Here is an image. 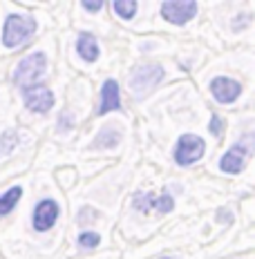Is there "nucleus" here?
<instances>
[{"label": "nucleus", "instance_id": "nucleus-1", "mask_svg": "<svg viewBox=\"0 0 255 259\" xmlns=\"http://www.w3.org/2000/svg\"><path fill=\"white\" fill-rule=\"evenodd\" d=\"M45 67H47V58L43 52H36V54H29L27 58L18 63L16 67V74H14V83L18 85L20 90H29V88H36V83L43 78L45 74Z\"/></svg>", "mask_w": 255, "mask_h": 259}, {"label": "nucleus", "instance_id": "nucleus-2", "mask_svg": "<svg viewBox=\"0 0 255 259\" xmlns=\"http://www.w3.org/2000/svg\"><path fill=\"white\" fill-rule=\"evenodd\" d=\"M36 31V20L31 16H23V14H12L5 20L3 27V42L5 47H16L23 40H27L31 34Z\"/></svg>", "mask_w": 255, "mask_h": 259}, {"label": "nucleus", "instance_id": "nucleus-3", "mask_svg": "<svg viewBox=\"0 0 255 259\" xmlns=\"http://www.w3.org/2000/svg\"><path fill=\"white\" fill-rule=\"evenodd\" d=\"M206 152V143L197 134H184L175 148V161L179 165H193Z\"/></svg>", "mask_w": 255, "mask_h": 259}, {"label": "nucleus", "instance_id": "nucleus-4", "mask_svg": "<svg viewBox=\"0 0 255 259\" xmlns=\"http://www.w3.org/2000/svg\"><path fill=\"white\" fill-rule=\"evenodd\" d=\"M161 16L172 25H184L197 16V3L195 0H168L161 5Z\"/></svg>", "mask_w": 255, "mask_h": 259}, {"label": "nucleus", "instance_id": "nucleus-5", "mask_svg": "<svg viewBox=\"0 0 255 259\" xmlns=\"http://www.w3.org/2000/svg\"><path fill=\"white\" fill-rule=\"evenodd\" d=\"M164 78V69L159 67V65H141L132 72V76H130V85H132V90L141 94V92L155 88L159 80Z\"/></svg>", "mask_w": 255, "mask_h": 259}, {"label": "nucleus", "instance_id": "nucleus-6", "mask_svg": "<svg viewBox=\"0 0 255 259\" xmlns=\"http://www.w3.org/2000/svg\"><path fill=\"white\" fill-rule=\"evenodd\" d=\"M25 103H27V110L36 112V114H45L54 105V94L47 88H39L36 85V88L25 90Z\"/></svg>", "mask_w": 255, "mask_h": 259}, {"label": "nucleus", "instance_id": "nucleus-7", "mask_svg": "<svg viewBox=\"0 0 255 259\" xmlns=\"http://www.w3.org/2000/svg\"><path fill=\"white\" fill-rule=\"evenodd\" d=\"M246 148H248V139H246V143L233 145L220 161L222 172H226V175H237V172H242L244 163H246Z\"/></svg>", "mask_w": 255, "mask_h": 259}, {"label": "nucleus", "instance_id": "nucleus-8", "mask_svg": "<svg viewBox=\"0 0 255 259\" xmlns=\"http://www.w3.org/2000/svg\"><path fill=\"white\" fill-rule=\"evenodd\" d=\"M58 203L56 201H52V199H45V201H41L39 206H36L34 210V228L36 230H50L54 224H56V219H58Z\"/></svg>", "mask_w": 255, "mask_h": 259}, {"label": "nucleus", "instance_id": "nucleus-9", "mask_svg": "<svg viewBox=\"0 0 255 259\" xmlns=\"http://www.w3.org/2000/svg\"><path fill=\"white\" fill-rule=\"evenodd\" d=\"M210 92H213L215 101H220V103H233V101L240 96L242 85L237 83V80H233V78L220 76V78H215L213 83H210Z\"/></svg>", "mask_w": 255, "mask_h": 259}, {"label": "nucleus", "instance_id": "nucleus-10", "mask_svg": "<svg viewBox=\"0 0 255 259\" xmlns=\"http://www.w3.org/2000/svg\"><path fill=\"white\" fill-rule=\"evenodd\" d=\"M134 208H139L141 212H150V210H157V212H170L175 208V201H172L170 194H161V197H150V194H137L134 197Z\"/></svg>", "mask_w": 255, "mask_h": 259}, {"label": "nucleus", "instance_id": "nucleus-11", "mask_svg": "<svg viewBox=\"0 0 255 259\" xmlns=\"http://www.w3.org/2000/svg\"><path fill=\"white\" fill-rule=\"evenodd\" d=\"M121 107V96H119V85L117 80H105L101 90V107L99 114H107L112 110H119Z\"/></svg>", "mask_w": 255, "mask_h": 259}, {"label": "nucleus", "instance_id": "nucleus-12", "mask_svg": "<svg viewBox=\"0 0 255 259\" xmlns=\"http://www.w3.org/2000/svg\"><path fill=\"white\" fill-rule=\"evenodd\" d=\"M77 50H79V56L83 58V61H88V63L99 58V45H96L94 36H90V34H81L79 36Z\"/></svg>", "mask_w": 255, "mask_h": 259}, {"label": "nucleus", "instance_id": "nucleus-13", "mask_svg": "<svg viewBox=\"0 0 255 259\" xmlns=\"http://www.w3.org/2000/svg\"><path fill=\"white\" fill-rule=\"evenodd\" d=\"M20 194H23V188L14 186V188H9V190L5 192L3 197H0V217H5V214L12 212V210L16 208V203H18Z\"/></svg>", "mask_w": 255, "mask_h": 259}, {"label": "nucleus", "instance_id": "nucleus-14", "mask_svg": "<svg viewBox=\"0 0 255 259\" xmlns=\"http://www.w3.org/2000/svg\"><path fill=\"white\" fill-rule=\"evenodd\" d=\"M112 7H115L117 16H121V18H132L134 14H137V7L139 5L134 3V0H117V3H112Z\"/></svg>", "mask_w": 255, "mask_h": 259}, {"label": "nucleus", "instance_id": "nucleus-15", "mask_svg": "<svg viewBox=\"0 0 255 259\" xmlns=\"http://www.w3.org/2000/svg\"><path fill=\"white\" fill-rule=\"evenodd\" d=\"M16 143H18V134L16 132H5L3 137H0V154H7Z\"/></svg>", "mask_w": 255, "mask_h": 259}, {"label": "nucleus", "instance_id": "nucleus-16", "mask_svg": "<svg viewBox=\"0 0 255 259\" xmlns=\"http://www.w3.org/2000/svg\"><path fill=\"white\" fill-rule=\"evenodd\" d=\"M99 241H101V237L96 233H81L79 235V246H83V248H94V246H99Z\"/></svg>", "mask_w": 255, "mask_h": 259}, {"label": "nucleus", "instance_id": "nucleus-17", "mask_svg": "<svg viewBox=\"0 0 255 259\" xmlns=\"http://www.w3.org/2000/svg\"><path fill=\"white\" fill-rule=\"evenodd\" d=\"M210 132H213L215 137H220V134L224 132V121H222L220 116H213V121H210Z\"/></svg>", "mask_w": 255, "mask_h": 259}, {"label": "nucleus", "instance_id": "nucleus-18", "mask_svg": "<svg viewBox=\"0 0 255 259\" xmlns=\"http://www.w3.org/2000/svg\"><path fill=\"white\" fill-rule=\"evenodd\" d=\"M83 7L88 9V12H99V9L103 7L101 0H96V3H83Z\"/></svg>", "mask_w": 255, "mask_h": 259}, {"label": "nucleus", "instance_id": "nucleus-19", "mask_svg": "<svg viewBox=\"0 0 255 259\" xmlns=\"http://www.w3.org/2000/svg\"><path fill=\"white\" fill-rule=\"evenodd\" d=\"M161 259H170V257H161Z\"/></svg>", "mask_w": 255, "mask_h": 259}]
</instances>
